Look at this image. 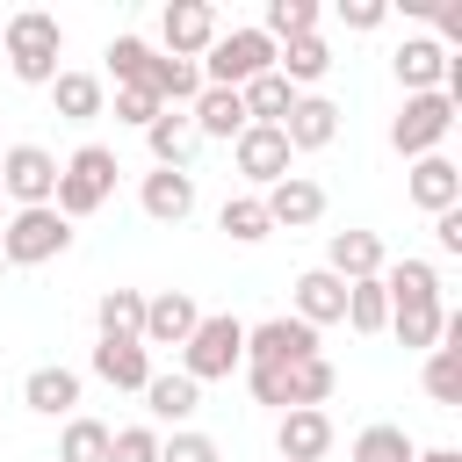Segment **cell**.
I'll list each match as a JSON object with an SVG mask.
<instances>
[{
    "label": "cell",
    "mask_w": 462,
    "mask_h": 462,
    "mask_svg": "<svg viewBox=\"0 0 462 462\" xmlns=\"http://www.w3.org/2000/svg\"><path fill=\"white\" fill-rule=\"evenodd\" d=\"M217 231H224L231 245H260L274 224H267V202H260V195H224V209H217Z\"/></svg>",
    "instance_id": "cell-32"
},
{
    "label": "cell",
    "mask_w": 462,
    "mask_h": 462,
    "mask_svg": "<svg viewBox=\"0 0 462 462\" xmlns=\"http://www.w3.org/2000/svg\"><path fill=\"white\" fill-rule=\"evenodd\" d=\"M137 397H144V411H152L159 426H188V419L202 411V383H188L180 368H152V383H144Z\"/></svg>",
    "instance_id": "cell-21"
},
{
    "label": "cell",
    "mask_w": 462,
    "mask_h": 462,
    "mask_svg": "<svg viewBox=\"0 0 462 462\" xmlns=\"http://www.w3.org/2000/svg\"><path fill=\"white\" fill-rule=\"evenodd\" d=\"M94 375L108 390H144L152 383V354L137 339H94Z\"/></svg>",
    "instance_id": "cell-25"
},
{
    "label": "cell",
    "mask_w": 462,
    "mask_h": 462,
    "mask_svg": "<svg viewBox=\"0 0 462 462\" xmlns=\"http://www.w3.org/2000/svg\"><path fill=\"white\" fill-rule=\"evenodd\" d=\"M108 462H159V426H116Z\"/></svg>",
    "instance_id": "cell-39"
},
{
    "label": "cell",
    "mask_w": 462,
    "mask_h": 462,
    "mask_svg": "<svg viewBox=\"0 0 462 462\" xmlns=\"http://www.w3.org/2000/svg\"><path fill=\"white\" fill-rule=\"evenodd\" d=\"M339 325H354V332H383L390 325V296H383V282H346V318Z\"/></svg>",
    "instance_id": "cell-37"
},
{
    "label": "cell",
    "mask_w": 462,
    "mask_h": 462,
    "mask_svg": "<svg viewBox=\"0 0 462 462\" xmlns=\"http://www.w3.org/2000/svg\"><path fill=\"white\" fill-rule=\"evenodd\" d=\"M51 116H65V123H94V116H108V79H101V72H72V65H58V79H51Z\"/></svg>",
    "instance_id": "cell-20"
},
{
    "label": "cell",
    "mask_w": 462,
    "mask_h": 462,
    "mask_svg": "<svg viewBox=\"0 0 462 462\" xmlns=\"http://www.w3.org/2000/svg\"><path fill=\"white\" fill-rule=\"evenodd\" d=\"M108 433H116V426H101V419L72 411V419H65V433H58V462H108Z\"/></svg>",
    "instance_id": "cell-35"
},
{
    "label": "cell",
    "mask_w": 462,
    "mask_h": 462,
    "mask_svg": "<svg viewBox=\"0 0 462 462\" xmlns=\"http://www.w3.org/2000/svg\"><path fill=\"white\" fill-rule=\"evenodd\" d=\"M144 144H152V166H173V173H188V166H195V152H202V137H195L188 108H159V123L144 130Z\"/></svg>",
    "instance_id": "cell-24"
},
{
    "label": "cell",
    "mask_w": 462,
    "mask_h": 462,
    "mask_svg": "<svg viewBox=\"0 0 462 462\" xmlns=\"http://www.w3.org/2000/svg\"><path fill=\"white\" fill-rule=\"evenodd\" d=\"M433 245L440 253H462V209H440L433 217Z\"/></svg>",
    "instance_id": "cell-43"
},
{
    "label": "cell",
    "mask_w": 462,
    "mask_h": 462,
    "mask_svg": "<svg viewBox=\"0 0 462 462\" xmlns=\"http://www.w3.org/2000/svg\"><path fill=\"white\" fill-rule=\"evenodd\" d=\"M375 282H383V296H390V303H440V267H433V260H419V253L390 260Z\"/></svg>",
    "instance_id": "cell-27"
},
{
    "label": "cell",
    "mask_w": 462,
    "mask_h": 462,
    "mask_svg": "<svg viewBox=\"0 0 462 462\" xmlns=\"http://www.w3.org/2000/svg\"><path fill=\"white\" fill-rule=\"evenodd\" d=\"M231 166L245 173V195H267L274 180L296 173V152H289V137H282L274 123H245V130L231 137Z\"/></svg>",
    "instance_id": "cell-7"
},
{
    "label": "cell",
    "mask_w": 462,
    "mask_h": 462,
    "mask_svg": "<svg viewBox=\"0 0 462 462\" xmlns=\"http://www.w3.org/2000/svg\"><path fill=\"white\" fill-rule=\"evenodd\" d=\"M383 267H390V253H383L375 231H332V238H325V274H339V282H375Z\"/></svg>",
    "instance_id": "cell-18"
},
{
    "label": "cell",
    "mask_w": 462,
    "mask_h": 462,
    "mask_svg": "<svg viewBox=\"0 0 462 462\" xmlns=\"http://www.w3.org/2000/svg\"><path fill=\"white\" fill-rule=\"evenodd\" d=\"M274 455L282 462H325L332 455V411H282Z\"/></svg>",
    "instance_id": "cell-22"
},
{
    "label": "cell",
    "mask_w": 462,
    "mask_h": 462,
    "mask_svg": "<svg viewBox=\"0 0 462 462\" xmlns=\"http://www.w3.org/2000/svg\"><path fill=\"white\" fill-rule=\"evenodd\" d=\"M152 94H159L166 108H188V101L202 94V65H195V58H166V51H159V65H152Z\"/></svg>",
    "instance_id": "cell-33"
},
{
    "label": "cell",
    "mask_w": 462,
    "mask_h": 462,
    "mask_svg": "<svg viewBox=\"0 0 462 462\" xmlns=\"http://www.w3.org/2000/svg\"><path fill=\"white\" fill-rule=\"evenodd\" d=\"M404 195H411L426 217H440V209H462V166H455L448 152H426V159H411V173H404Z\"/></svg>",
    "instance_id": "cell-12"
},
{
    "label": "cell",
    "mask_w": 462,
    "mask_h": 462,
    "mask_svg": "<svg viewBox=\"0 0 462 462\" xmlns=\"http://www.w3.org/2000/svg\"><path fill=\"white\" fill-rule=\"evenodd\" d=\"M22 404L43 411V419H72V411H79V368H65V361L29 368V375H22Z\"/></svg>",
    "instance_id": "cell-19"
},
{
    "label": "cell",
    "mask_w": 462,
    "mask_h": 462,
    "mask_svg": "<svg viewBox=\"0 0 462 462\" xmlns=\"http://www.w3.org/2000/svg\"><path fill=\"white\" fill-rule=\"evenodd\" d=\"M260 202H267V224H274V231H310V224L325 217V188H318L310 173H289V180H274Z\"/></svg>",
    "instance_id": "cell-16"
},
{
    "label": "cell",
    "mask_w": 462,
    "mask_h": 462,
    "mask_svg": "<svg viewBox=\"0 0 462 462\" xmlns=\"http://www.w3.org/2000/svg\"><path fill=\"white\" fill-rule=\"evenodd\" d=\"M202 325V303L188 296V289H159V296H144V354L152 346H188V332Z\"/></svg>",
    "instance_id": "cell-11"
},
{
    "label": "cell",
    "mask_w": 462,
    "mask_h": 462,
    "mask_svg": "<svg viewBox=\"0 0 462 462\" xmlns=\"http://www.w3.org/2000/svg\"><path fill=\"white\" fill-rule=\"evenodd\" d=\"M318 354V332L303 325V318H260V325H245V368H296V361H310Z\"/></svg>",
    "instance_id": "cell-9"
},
{
    "label": "cell",
    "mask_w": 462,
    "mask_h": 462,
    "mask_svg": "<svg viewBox=\"0 0 462 462\" xmlns=\"http://www.w3.org/2000/svg\"><path fill=\"white\" fill-rule=\"evenodd\" d=\"M448 58H455V51H440V43L419 29V36H404V43L390 51V72H397V87H404V94H440Z\"/></svg>",
    "instance_id": "cell-13"
},
{
    "label": "cell",
    "mask_w": 462,
    "mask_h": 462,
    "mask_svg": "<svg viewBox=\"0 0 462 462\" xmlns=\"http://www.w3.org/2000/svg\"><path fill=\"white\" fill-rule=\"evenodd\" d=\"M0 224H7V195H0Z\"/></svg>",
    "instance_id": "cell-45"
},
{
    "label": "cell",
    "mask_w": 462,
    "mask_h": 462,
    "mask_svg": "<svg viewBox=\"0 0 462 462\" xmlns=\"http://www.w3.org/2000/svg\"><path fill=\"white\" fill-rule=\"evenodd\" d=\"M245 368V325L231 318V310H202V325L188 332V346H180V375L188 383H224V375H238Z\"/></svg>",
    "instance_id": "cell-3"
},
{
    "label": "cell",
    "mask_w": 462,
    "mask_h": 462,
    "mask_svg": "<svg viewBox=\"0 0 462 462\" xmlns=\"http://www.w3.org/2000/svg\"><path fill=\"white\" fill-rule=\"evenodd\" d=\"M411 455H419V440L404 426H390V419H375V426L354 433V462H411Z\"/></svg>",
    "instance_id": "cell-36"
},
{
    "label": "cell",
    "mask_w": 462,
    "mask_h": 462,
    "mask_svg": "<svg viewBox=\"0 0 462 462\" xmlns=\"http://www.w3.org/2000/svg\"><path fill=\"white\" fill-rule=\"evenodd\" d=\"M159 462H224V448L195 426H173V433H159Z\"/></svg>",
    "instance_id": "cell-38"
},
{
    "label": "cell",
    "mask_w": 462,
    "mask_h": 462,
    "mask_svg": "<svg viewBox=\"0 0 462 462\" xmlns=\"http://www.w3.org/2000/svg\"><path fill=\"white\" fill-rule=\"evenodd\" d=\"M238 101H245V123H274V130H282V116H289L296 87H289L282 72H260L253 87H238Z\"/></svg>",
    "instance_id": "cell-34"
},
{
    "label": "cell",
    "mask_w": 462,
    "mask_h": 462,
    "mask_svg": "<svg viewBox=\"0 0 462 462\" xmlns=\"http://www.w3.org/2000/svg\"><path fill=\"white\" fill-rule=\"evenodd\" d=\"M339 22H346V29H383L390 7H383V0H339Z\"/></svg>",
    "instance_id": "cell-42"
},
{
    "label": "cell",
    "mask_w": 462,
    "mask_h": 462,
    "mask_svg": "<svg viewBox=\"0 0 462 462\" xmlns=\"http://www.w3.org/2000/svg\"><path fill=\"white\" fill-rule=\"evenodd\" d=\"M411 462H462V448H419Z\"/></svg>",
    "instance_id": "cell-44"
},
{
    "label": "cell",
    "mask_w": 462,
    "mask_h": 462,
    "mask_svg": "<svg viewBox=\"0 0 462 462\" xmlns=\"http://www.w3.org/2000/svg\"><path fill=\"white\" fill-rule=\"evenodd\" d=\"M108 79L116 87H152V65H159V43H144V36H108Z\"/></svg>",
    "instance_id": "cell-30"
},
{
    "label": "cell",
    "mask_w": 462,
    "mask_h": 462,
    "mask_svg": "<svg viewBox=\"0 0 462 462\" xmlns=\"http://www.w3.org/2000/svg\"><path fill=\"white\" fill-rule=\"evenodd\" d=\"M383 332H397L404 346L433 354L440 332H448V303H390V325H383Z\"/></svg>",
    "instance_id": "cell-28"
},
{
    "label": "cell",
    "mask_w": 462,
    "mask_h": 462,
    "mask_svg": "<svg viewBox=\"0 0 462 462\" xmlns=\"http://www.w3.org/2000/svg\"><path fill=\"white\" fill-rule=\"evenodd\" d=\"M65 253H72V224L58 209H7V224H0L7 267H43V260H65Z\"/></svg>",
    "instance_id": "cell-4"
},
{
    "label": "cell",
    "mask_w": 462,
    "mask_h": 462,
    "mask_svg": "<svg viewBox=\"0 0 462 462\" xmlns=\"http://www.w3.org/2000/svg\"><path fill=\"white\" fill-rule=\"evenodd\" d=\"M137 209L152 224H188L195 217V173H173V166H152L137 180Z\"/></svg>",
    "instance_id": "cell-15"
},
{
    "label": "cell",
    "mask_w": 462,
    "mask_h": 462,
    "mask_svg": "<svg viewBox=\"0 0 462 462\" xmlns=\"http://www.w3.org/2000/svg\"><path fill=\"white\" fill-rule=\"evenodd\" d=\"M0 195H7L14 209H51V195H58V159H51L43 144H7V152H0Z\"/></svg>",
    "instance_id": "cell-8"
},
{
    "label": "cell",
    "mask_w": 462,
    "mask_h": 462,
    "mask_svg": "<svg viewBox=\"0 0 462 462\" xmlns=\"http://www.w3.org/2000/svg\"><path fill=\"white\" fill-rule=\"evenodd\" d=\"M245 375V390H253V404H274V411H289V368H238Z\"/></svg>",
    "instance_id": "cell-41"
},
{
    "label": "cell",
    "mask_w": 462,
    "mask_h": 462,
    "mask_svg": "<svg viewBox=\"0 0 462 462\" xmlns=\"http://www.w3.org/2000/svg\"><path fill=\"white\" fill-rule=\"evenodd\" d=\"M267 43H296V36H318V0H267V14L253 22Z\"/></svg>",
    "instance_id": "cell-31"
},
{
    "label": "cell",
    "mask_w": 462,
    "mask_h": 462,
    "mask_svg": "<svg viewBox=\"0 0 462 462\" xmlns=\"http://www.w3.org/2000/svg\"><path fill=\"white\" fill-rule=\"evenodd\" d=\"M0 274H7V260H0Z\"/></svg>",
    "instance_id": "cell-46"
},
{
    "label": "cell",
    "mask_w": 462,
    "mask_h": 462,
    "mask_svg": "<svg viewBox=\"0 0 462 462\" xmlns=\"http://www.w3.org/2000/svg\"><path fill=\"white\" fill-rule=\"evenodd\" d=\"M116 173H123L116 144H79L72 159H58V195H51V209H58L65 224L94 217V209L116 195Z\"/></svg>",
    "instance_id": "cell-2"
},
{
    "label": "cell",
    "mask_w": 462,
    "mask_h": 462,
    "mask_svg": "<svg viewBox=\"0 0 462 462\" xmlns=\"http://www.w3.org/2000/svg\"><path fill=\"white\" fill-rule=\"evenodd\" d=\"M94 325H101V339H137V332H144V289H101ZM137 346H144V339H137Z\"/></svg>",
    "instance_id": "cell-29"
},
{
    "label": "cell",
    "mask_w": 462,
    "mask_h": 462,
    "mask_svg": "<svg viewBox=\"0 0 462 462\" xmlns=\"http://www.w3.org/2000/svg\"><path fill=\"white\" fill-rule=\"evenodd\" d=\"M289 303H296L289 318H303L310 332H318V325H339V318H346V282L325 274V267H303V274L289 282Z\"/></svg>",
    "instance_id": "cell-17"
},
{
    "label": "cell",
    "mask_w": 462,
    "mask_h": 462,
    "mask_svg": "<svg viewBox=\"0 0 462 462\" xmlns=\"http://www.w3.org/2000/svg\"><path fill=\"white\" fill-rule=\"evenodd\" d=\"M217 36H224V22H217L209 0H166V7H159V43H166V58H202Z\"/></svg>",
    "instance_id": "cell-10"
},
{
    "label": "cell",
    "mask_w": 462,
    "mask_h": 462,
    "mask_svg": "<svg viewBox=\"0 0 462 462\" xmlns=\"http://www.w3.org/2000/svg\"><path fill=\"white\" fill-rule=\"evenodd\" d=\"M188 123H195L202 144H231V137L245 130V101H238L231 87H202V94L188 101Z\"/></svg>",
    "instance_id": "cell-23"
},
{
    "label": "cell",
    "mask_w": 462,
    "mask_h": 462,
    "mask_svg": "<svg viewBox=\"0 0 462 462\" xmlns=\"http://www.w3.org/2000/svg\"><path fill=\"white\" fill-rule=\"evenodd\" d=\"M448 130H455L448 94H404V108L390 116V152L397 159H426V152L448 144Z\"/></svg>",
    "instance_id": "cell-6"
},
{
    "label": "cell",
    "mask_w": 462,
    "mask_h": 462,
    "mask_svg": "<svg viewBox=\"0 0 462 462\" xmlns=\"http://www.w3.org/2000/svg\"><path fill=\"white\" fill-rule=\"evenodd\" d=\"M282 137H289V152H325L339 137V101L332 94H296L289 116H282Z\"/></svg>",
    "instance_id": "cell-14"
},
{
    "label": "cell",
    "mask_w": 462,
    "mask_h": 462,
    "mask_svg": "<svg viewBox=\"0 0 462 462\" xmlns=\"http://www.w3.org/2000/svg\"><path fill=\"white\" fill-rule=\"evenodd\" d=\"M195 65H202V87H231V94H238V87H253L260 72H274V43H267L260 29H224Z\"/></svg>",
    "instance_id": "cell-5"
},
{
    "label": "cell",
    "mask_w": 462,
    "mask_h": 462,
    "mask_svg": "<svg viewBox=\"0 0 462 462\" xmlns=\"http://www.w3.org/2000/svg\"><path fill=\"white\" fill-rule=\"evenodd\" d=\"M274 72H282L296 94H310V87L332 72V43H325V36H296V43H274Z\"/></svg>",
    "instance_id": "cell-26"
},
{
    "label": "cell",
    "mask_w": 462,
    "mask_h": 462,
    "mask_svg": "<svg viewBox=\"0 0 462 462\" xmlns=\"http://www.w3.org/2000/svg\"><path fill=\"white\" fill-rule=\"evenodd\" d=\"M0 51H7V72L22 87H51L58 79V58H65V22L51 7H14L0 22Z\"/></svg>",
    "instance_id": "cell-1"
},
{
    "label": "cell",
    "mask_w": 462,
    "mask_h": 462,
    "mask_svg": "<svg viewBox=\"0 0 462 462\" xmlns=\"http://www.w3.org/2000/svg\"><path fill=\"white\" fill-rule=\"evenodd\" d=\"M159 108H166V101H159L152 87H116V123H130V130H152V123H159Z\"/></svg>",
    "instance_id": "cell-40"
}]
</instances>
